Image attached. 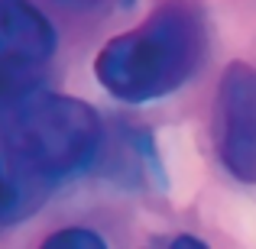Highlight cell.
Segmentation results:
<instances>
[{
  "instance_id": "obj_3",
  "label": "cell",
  "mask_w": 256,
  "mask_h": 249,
  "mask_svg": "<svg viewBox=\"0 0 256 249\" xmlns=\"http://www.w3.org/2000/svg\"><path fill=\"white\" fill-rule=\"evenodd\" d=\"M58 49L49 16L32 0H0V100L36 91Z\"/></svg>"
},
{
  "instance_id": "obj_5",
  "label": "cell",
  "mask_w": 256,
  "mask_h": 249,
  "mask_svg": "<svg viewBox=\"0 0 256 249\" xmlns=\"http://www.w3.org/2000/svg\"><path fill=\"white\" fill-rule=\"evenodd\" d=\"M46 249H104L107 243L91 230V227H62L42 240Z\"/></svg>"
},
{
  "instance_id": "obj_1",
  "label": "cell",
  "mask_w": 256,
  "mask_h": 249,
  "mask_svg": "<svg viewBox=\"0 0 256 249\" xmlns=\"http://www.w3.org/2000/svg\"><path fill=\"white\" fill-rule=\"evenodd\" d=\"M208 45L204 13L194 0H166L140 26L107 39L94 78L124 104H150L175 94L198 71Z\"/></svg>"
},
{
  "instance_id": "obj_8",
  "label": "cell",
  "mask_w": 256,
  "mask_h": 249,
  "mask_svg": "<svg viewBox=\"0 0 256 249\" xmlns=\"http://www.w3.org/2000/svg\"><path fill=\"white\" fill-rule=\"evenodd\" d=\"M62 3H72V6H94L98 0H62Z\"/></svg>"
},
{
  "instance_id": "obj_7",
  "label": "cell",
  "mask_w": 256,
  "mask_h": 249,
  "mask_svg": "<svg viewBox=\"0 0 256 249\" xmlns=\"http://www.w3.org/2000/svg\"><path fill=\"white\" fill-rule=\"evenodd\" d=\"M162 246H172V249H201L204 243L194 240V237H175V240H166Z\"/></svg>"
},
{
  "instance_id": "obj_6",
  "label": "cell",
  "mask_w": 256,
  "mask_h": 249,
  "mask_svg": "<svg viewBox=\"0 0 256 249\" xmlns=\"http://www.w3.org/2000/svg\"><path fill=\"white\" fill-rule=\"evenodd\" d=\"M16 204H20V181L4 168V162H0V220L10 217V214L16 211Z\"/></svg>"
},
{
  "instance_id": "obj_2",
  "label": "cell",
  "mask_w": 256,
  "mask_h": 249,
  "mask_svg": "<svg viewBox=\"0 0 256 249\" xmlns=\"http://www.w3.org/2000/svg\"><path fill=\"white\" fill-rule=\"evenodd\" d=\"M4 136L20 175L58 185L91 168L104 143V123L78 97L30 91L13 100Z\"/></svg>"
},
{
  "instance_id": "obj_9",
  "label": "cell",
  "mask_w": 256,
  "mask_h": 249,
  "mask_svg": "<svg viewBox=\"0 0 256 249\" xmlns=\"http://www.w3.org/2000/svg\"><path fill=\"white\" fill-rule=\"evenodd\" d=\"M120 3H126V6H130V3H133V0H120Z\"/></svg>"
},
{
  "instance_id": "obj_4",
  "label": "cell",
  "mask_w": 256,
  "mask_h": 249,
  "mask_svg": "<svg viewBox=\"0 0 256 249\" xmlns=\"http://www.w3.org/2000/svg\"><path fill=\"white\" fill-rule=\"evenodd\" d=\"M218 156L237 181H256V68L246 62L227 65L218 84Z\"/></svg>"
}]
</instances>
